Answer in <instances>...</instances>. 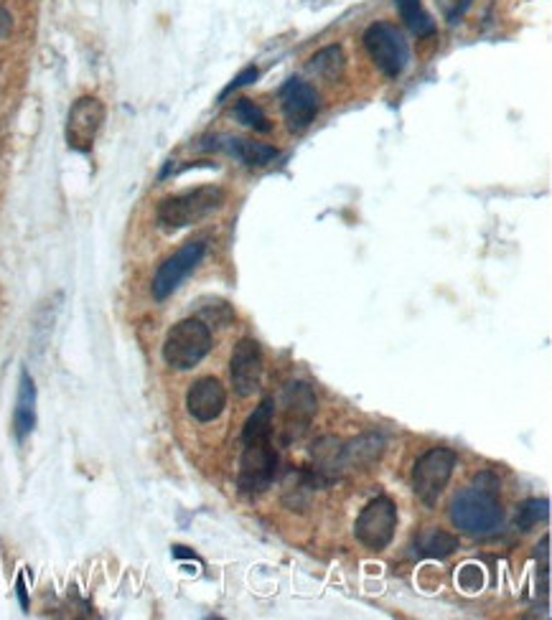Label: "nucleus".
Instances as JSON below:
<instances>
[{"label":"nucleus","instance_id":"f3484780","mask_svg":"<svg viewBox=\"0 0 552 620\" xmlns=\"http://www.w3.org/2000/svg\"><path fill=\"white\" fill-rule=\"evenodd\" d=\"M413 549L415 557H423V560H446L458 549V537L443 529H425L418 534Z\"/></svg>","mask_w":552,"mask_h":620},{"label":"nucleus","instance_id":"f03ea898","mask_svg":"<svg viewBox=\"0 0 552 620\" xmlns=\"http://www.w3.org/2000/svg\"><path fill=\"white\" fill-rule=\"evenodd\" d=\"M451 521L456 529L474 537H491L504 524V509L499 504V478L491 471L479 473L469 488H463L451 501Z\"/></svg>","mask_w":552,"mask_h":620},{"label":"nucleus","instance_id":"5701e85b","mask_svg":"<svg viewBox=\"0 0 552 620\" xmlns=\"http://www.w3.org/2000/svg\"><path fill=\"white\" fill-rule=\"evenodd\" d=\"M438 6L446 13L448 23H458L463 18V13L469 11L471 0H438Z\"/></svg>","mask_w":552,"mask_h":620},{"label":"nucleus","instance_id":"6e6552de","mask_svg":"<svg viewBox=\"0 0 552 620\" xmlns=\"http://www.w3.org/2000/svg\"><path fill=\"white\" fill-rule=\"evenodd\" d=\"M397 529V506L392 499L380 496V499L369 501L359 514L357 524H354V534L359 542L369 549H385L392 542Z\"/></svg>","mask_w":552,"mask_h":620},{"label":"nucleus","instance_id":"20e7f679","mask_svg":"<svg viewBox=\"0 0 552 620\" xmlns=\"http://www.w3.org/2000/svg\"><path fill=\"white\" fill-rule=\"evenodd\" d=\"M212 351V331L201 318H186L168 331L163 344V359L168 366L179 371H189L204 361Z\"/></svg>","mask_w":552,"mask_h":620},{"label":"nucleus","instance_id":"6ab92c4d","mask_svg":"<svg viewBox=\"0 0 552 620\" xmlns=\"http://www.w3.org/2000/svg\"><path fill=\"white\" fill-rule=\"evenodd\" d=\"M395 8L402 21H405V26H408L418 39H428V36L435 34V23L423 8V0H395Z\"/></svg>","mask_w":552,"mask_h":620},{"label":"nucleus","instance_id":"423d86ee","mask_svg":"<svg viewBox=\"0 0 552 620\" xmlns=\"http://www.w3.org/2000/svg\"><path fill=\"white\" fill-rule=\"evenodd\" d=\"M456 468V453L448 448H430L418 458L413 468V491L425 506H433L441 499Z\"/></svg>","mask_w":552,"mask_h":620},{"label":"nucleus","instance_id":"4be33fe9","mask_svg":"<svg viewBox=\"0 0 552 620\" xmlns=\"http://www.w3.org/2000/svg\"><path fill=\"white\" fill-rule=\"evenodd\" d=\"M235 117L242 122V125H247V128L257 130V133H270V130H273V125H270L263 107L255 105L252 100H237Z\"/></svg>","mask_w":552,"mask_h":620},{"label":"nucleus","instance_id":"9d476101","mask_svg":"<svg viewBox=\"0 0 552 620\" xmlns=\"http://www.w3.org/2000/svg\"><path fill=\"white\" fill-rule=\"evenodd\" d=\"M263 349L255 338H242L237 341L232 359H229V377L232 387L240 397H252L263 384Z\"/></svg>","mask_w":552,"mask_h":620},{"label":"nucleus","instance_id":"0eeeda50","mask_svg":"<svg viewBox=\"0 0 552 620\" xmlns=\"http://www.w3.org/2000/svg\"><path fill=\"white\" fill-rule=\"evenodd\" d=\"M207 255V239H191L181 250L173 252L161 267H158L156 277H153L151 293L156 300H166L173 290L184 283L186 277L196 270L201 260Z\"/></svg>","mask_w":552,"mask_h":620},{"label":"nucleus","instance_id":"9b49d317","mask_svg":"<svg viewBox=\"0 0 552 620\" xmlns=\"http://www.w3.org/2000/svg\"><path fill=\"white\" fill-rule=\"evenodd\" d=\"M280 102H283L285 122L293 133L311 128V122L318 115V95L311 84L301 79H288V84L280 89Z\"/></svg>","mask_w":552,"mask_h":620},{"label":"nucleus","instance_id":"b1692460","mask_svg":"<svg viewBox=\"0 0 552 620\" xmlns=\"http://www.w3.org/2000/svg\"><path fill=\"white\" fill-rule=\"evenodd\" d=\"M257 77H260V72H257L255 67H247L245 72H240V74H237L235 79H232V82L227 84V89H224L222 95H219V100H224V97H227V95H232V92H235V89H240V87H245V84L255 82Z\"/></svg>","mask_w":552,"mask_h":620},{"label":"nucleus","instance_id":"ddd939ff","mask_svg":"<svg viewBox=\"0 0 552 620\" xmlns=\"http://www.w3.org/2000/svg\"><path fill=\"white\" fill-rule=\"evenodd\" d=\"M186 407H189V415L194 420H217L224 412V407H227V392H224L222 382L214 377H204L191 384L189 394H186Z\"/></svg>","mask_w":552,"mask_h":620},{"label":"nucleus","instance_id":"412c9836","mask_svg":"<svg viewBox=\"0 0 552 620\" xmlns=\"http://www.w3.org/2000/svg\"><path fill=\"white\" fill-rule=\"evenodd\" d=\"M550 516V501L547 499H530L519 506L517 511V529L519 532H530L540 521Z\"/></svg>","mask_w":552,"mask_h":620},{"label":"nucleus","instance_id":"a878e982","mask_svg":"<svg viewBox=\"0 0 552 620\" xmlns=\"http://www.w3.org/2000/svg\"><path fill=\"white\" fill-rule=\"evenodd\" d=\"M11 28H13L11 13H8L6 8L0 6V39H6V36L11 34Z\"/></svg>","mask_w":552,"mask_h":620},{"label":"nucleus","instance_id":"bb28decb","mask_svg":"<svg viewBox=\"0 0 552 620\" xmlns=\"http://www.w3.org/2000/svg\"><path fill=\"white\" fill-rule=\"evenodd\" d=\"M173 554H176V557H194V552H189L186 547H173Z\"/></svg>","mask_w":552,"mask_h":620},{"label":"nucleus","instance_id":"39448f33","mask_svg":"<svg viewBox=\"0 0 552 620\" xmlns=\"http://www.w3.org/2000/svg\"><path fill=\"white\" fill-rule=\"evenodd\" d=\"M364 49H367L369 59L377 64L385 77L397 79L410 61V46L402 36V31L392 23H372V26L364 31Z\"/></svg>","mask_w":552,"mask_h":620},{"label":"nucleus","instance_id":"1a4fd4ad","mask_svg":"<svg viewBox=\"0 0 552 620\" xmlns=\"http://www.w3.org/2000/svg\"><path fill=\"white\" fill-rule=\"evenodd\" d=\"M105 105L97 97H79L67 117V143L77 153H90L105 122Z\"/></svg>","mask_w":552,"mask_h":620},{"label":"nucleus","instance_id":"f257e3e1","mask_svg":"<svg viewBox=\"0 0 552 620\" xmlns=\"http://www.w3.org/2000/svg\"><path fill=\"white\" fill-rule=\"evenodd\" d=\"M273 412L275 402L265 397L255 412L247 417L242 430V460H240V491L245 496H260L268 491L278 473V453L273 448Z\"/></svg>","mask_w":552,"mask_h":620},{"label":"nucleus","instance_id":"2eb2a0df","mask_svg":"<svg viewBox=\"0 0 552 620\" xmlns=\"http://www.w3.org/2000/svg\"><path fill=\"white\" fill-rule=\"evenodd\" d=\"M224 143H217L214 148L227 150L229 155H235L237 161H242L250 168H263L278 158V148L268 143H257V140L247 138H222Z\"/></svg>","mask_w":552,"mask_h":620},{"label":"nucleus","instance_id":"a211bd4d","mask_svg":"<svg viewBox=\"0 0 552 620\" xmlns=\"http://www.w3.org/2000/svg\"><path fill=\"white\" fill-rule=\"evenodd\" d=\"M313 463H316V473L324 481L339 476L344 471V463H341V443L336 438H321L313 445Z\"/></svg>","mask_w":552,"mask_h":620},{"label":"nucleus","instance_id":"f8f14e48","mask_svg":"<svg viewBox=\"0 0 552 620\" xmlns=\"http://www.w3.org/2000/svg\"><path fill=\"white\" fill-rule=\"evenodd\" d=\"M316 394L308 384L290 382L283 392V435L285 440H298L316 415Z\"/></svg>","mask_w":552,"mask_h":620},{"label":"nucleus","instance_id":"393cba45","mask_svg":"<svg viewBox=\"0 0 552 620\" xmlns=\"http://www.w3.org/2000/svg\"><path fill=\"white\" fill-rule=\"evenodd\" d=\"M458 582H461V587L466 590V593H476V590L481 587V572L471 565L461 567V577H458Z\"/></svg>","mask_w":552,"mask_h":620},{"label":"nucleus","instance_id":"7ed1b4c3","mask_svg":"<svg viewBox=\"0 0 552 620\" xmlns=\"http://www.w3.org/2000/svg\"><path fill=\"white\" fill-rule=\"evenodd\" d=\"M224 199H227V194L219 186H199V189L184 191V194L168 196L158 204V224L163 229L191 227L212 211H217L224 204Z\"/></svg>","mask_w":552,"mask_h":620},{"label":"nucleus","instance_id":"dca6fc26","mask_svg":"<svg viewBox=\"0 0 552 620\" xmlns=\"http://www.w3.org/2000/svg\"><path fill=\"white\" fill-rule=\"evenodd\" d=\"M36 427V384L28 371H21L16 412H13V430L18 440H26Z\"/></svg>","mask_w":552,"mask_h":620},{"label":"nucleus","instance_id":"4468645a","mask_svg":"<svg viewBox=\"0 0 552 620\" xmlns=\"http://www.w3.org/2000/svg\"><path fill=\"white\" fill-rule=\"evenodd\" d=\"M387 448V438L382 432H364L349 445H341V463L346 468H367L374 460H380Z\"/></svg>","mask_w":552,"mask_h":620},{"label":"nucleus","instance_id":"aec40b11","mask_svg":"<svg viewBox=\"0 0 552 620\" xmlns=\"http://www.w3.org/2000/svg\"><path fill=\"white\" fill-rule=\"evenodd\" d=\"M346 56L341 46H326V49L318 51L311 59V72H316L318 77L326 79V82H336V79L344 74Z\"/></svg>","mask_w":552,"mask_h":620}]
</instances>
